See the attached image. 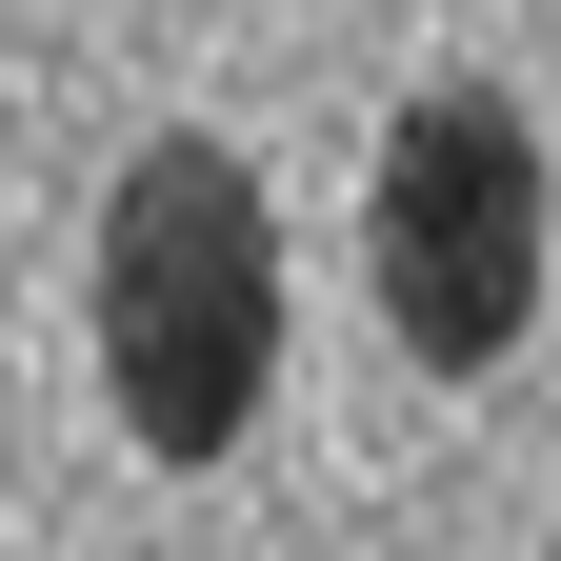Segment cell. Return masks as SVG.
Returning a JSON list of instances; mask_svg holds the SVG:
<instances>
[{
    "mask_svg": "<svg viewBox=\"0 0 561 561\" xmlns=\"http://www.w3.org/2000/svg\"><path fill=\"white\" fill-rule=\"evenodd\" d=\"M362 261H381V321H401V362H522V321H541V140L502 81H421L401 140H381V201H362Z\"/></svg>",
    "mask_w": 561,
    "mask_h": 561,
    "instance_id": "7a4b0ae2",
    "label": "cell"
},
{
    "mask_svg": "<svg viewBox=\"0 0 561 561\" xmlns=\"http://www.w3.org/2000/svg\"><path fill=\"white\" fill-rule=\"evenodd\" d=\"M280 381V221L241 140H140L101 201V401L140 461H221Z\"/></svg>",
    "mask_w": 561,
    "mask_h": 561,
    "instance_id": "6da1fadb",
    "label": "cell"
}]
</instances>
